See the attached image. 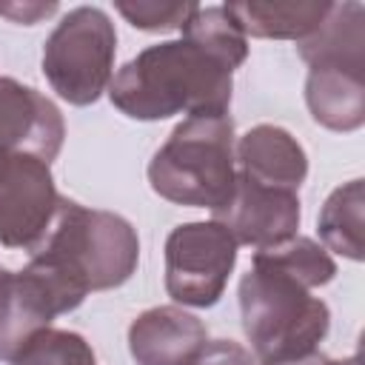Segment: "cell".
<instances>
[{"mask_svg":"<svg viewBox=\"0 0 365 365\" xmlns=\"http://www.w3.org/2000/svg\"><path fill=\"white\" fill-rule=\"evenodd\" d=\"M231 91L234 68L185 37L143 48L108 86L111 106L145 123L174 114H225Z\"/></svg>","mask_w":365,"mask_h":365,"instance_id":"1","label":"cell"},{"mask_svg":"<svg viewBox=\"0 0 365 365\" xmlns=\"http://www.w3.org/2000/svg\"><path fill=\"white\" fill-rule=\"evenodd\" d=\"M29 262L80 308L88 291L120 288L131 279L140 262V240L125 217L63 197L46 240L31 251Z\"/></svg>","mask_w":365,"mask_h":365,"instance_id":"2","label":"cell"},{"mask_svg":"<svg viewBox=\"0 0 365 365\" xmlns=\"http://www.w3.org/2000/svg\"><path fill=\"white\" fill-rule=\"evenodd\" d=\"M291 271L254 251L240 279L242 331L259 365H279L314 354L331 328L328 305Z\"/></svg>","mask_w":365,"mask_h":365,"instance_id":"3","label":"cell"},{"mask_svg":"<svg viewBox=\"0 0 365 365\" xmlns=\"http://www.w3.org/2000/svg\"><path fill=\"white\" fill-rule=\"evenodd\" d=\"M234 177V120L228 111L185 117L148 163L154 194L174 205L217 211L231 197Z\"/></svg>","mask_w":365,"mask_h":365,"instance_id":"4","label":"cell"},{"mask_svg":"<svg viewBox=\"0 0 365 365\" xmlns=\"http://www.w3.org/2000/svg\"><path fill=\"white\" fill-rule=\"evenodd\" d=\"M117 31L100 6H77L63 14L43 46V74L71 106H91L114 77Z\"/></svg>","mask_w":365,"mask_h":365,"instance_id":"5","label":"cell"},{"mask_svg":"<svg viewBox=\"0 0 365 365\" xmlns=\"http://www.w3.org/2000/svg\"><path fill=\"white\" fill-rule=\"evenodd\" d=\"M237 240L217 220L182 222L165 240V291L174 302L211 308L237 265Z\"/></svg>","mask_w":365,"mask_h":365,"instance_id":"6","label":"cell"},{"mask_svg":"<svg viewBox=\"0 0 365 365\" xmlns=\"http://www.w3.org/2000/svg\"><path fill=\"white\" fill-rule=\"evenodd\" d=\"M60 200L46 160L0 148V245L29 254L37 251Z\"/></svg>","mask_w":365,"mask_h":365,"instance_id":"7","label":"cell"},{"mask_svg":"<svg viewBox=\"0 0 365 365\" xmlns=\"http://www.w3.org/2000/svg\"><path fill=\"white\" fill-rule=\"evenodd\" d=\"M211 214L220 225L228 228L237 245H251L257 251L291 240L302 220L297 191L262 185L245 177L242 171H237L234 191L225 200V205H220Z\"/></svg>","mask_w":365,"mask_h":365,"instance_id":"8","label":"cell"},{"mask_svg":"<svg viewBox=\"0 0 365 365\" xmlns=\"http://www.w3.org/2000/svg\"><path fill=\"white\" fill-rule=\"evenodd\" d=\"M74 311L63 291L37 268L3 271L0 277V359L14 362L17 354L60 314Z\"/></svg>","mask_w":365,"mask_h":365,"instance_id":"9","label":"cell"},{"mask_svg":"<svg viewBox=\"0 0 365 365\" xmlns=\"http://www.w3.org/2000/svg\"><path fill=\"white\" fill-rule=\"evenodd\" d=\"M66 140L60 108L31 86L0 77V148L51 163Z\"/></svg>","mask_w":365,"mask_h":365,"instance_id":"10","label":"cell"},{"mask_svg":"<svg viewBox=\"0 0 365 365\" xmlns=\"http://www.w3.org/2000/svg\"><path fill=\"white\" fill-rule=\"evenodd\" d=\"M205 342V322L177 305L148 308L128 325V351L137 365H191Z\"/></svg>","mask_w":365,"mask_h":365,"instance_id":"11","label":"cell"},{"mask_svg":"<svg viewBox=\"0 0 365 365\" xmlns=\"http://www.w3.org/2000/svg\"><path fill=\"white\" fill-rule=\"evenodd\" d=\"M237 163L240 171L262 185L299 191L308 177V154L299 140L271 123L248 128L237 143Z\"/></svg>","mask_w":365,"mask_h":365,"instance_id":"12","label":"cell"},{"mask_svg":"<svg viewBox=\"0 0 365 365\" xmlns=\"http://www.w3.org/2000/svg\"><path fill=\"white\" fill-rule=\"evenodd\" d=\"M305 103L319 125L331 131H356L365 123V66H308Z\"/></svg>","mask_w":365,"mask_h":365,"instance_id":"13","label":"cell"},{"mask_svg":"<svg viewBox=\"0 0 365 365\" xmlns=\"http://www.w3.org/2000/svg\"><path fill=\"white\" fill-rule=\"evenodd\" d=\"M228 14L242 34L265 40H305L331 11L328 0H245L228 3Z\"/></svg>","mask_w":365,"mask_h":365,"instance_id":"14","label":"cell"},{"mask_svg":"<svg viewBox=\"0 0 365 365\" xmlns=\"http://www.w3.org/2000/svg\"><path fill=\"white\" fill-rule=\"evenodd\" d=\"M299 57L308 66L345 63L365 66V9L356 0L331 3V11L314 34L299 40Z\"/></svg>","mask_w":365,"mask_h":365,"instance_id":"15","label":"cell"},{"mask_svg":"<svg viewBox=\"0 0 365 365\" xmlns=\"http://www.w3.org/2000/svg\"><path fill=\"white\" fill-rule=\"evenodd\" d=\"M365 185L362 180H351L334 188L319 211V237L325 251L342 254L354 262L365 257Z\"/></svg>","mask_w":365,"mask_h":365,"instance_id":"16","label":"cell"},{"mask_svg":"<svg viewBox=\"0 0 365 365\" xmlns=\"http://www.w3.org/2000/svg\"><path fill=\"white\" fill-rule=\"evenodd\" d=\"M180 31L185 40L208 48L231 68H240L248 57V37L225 6H197Z\"/></svg>","mask_w":365,"mask_h":365,"instance_id":"17","label":"cell"},{"mask_svg":"<svg viewBox=\"0 0 365 365\" xmlns=\"http://www.w3.org/2000/svg\"><path fill=\"white\" fill-rule=\"evenodd\" d=\"M11 365H97V359L83 334L46 328L17 354Z\"/></svg>","mask_w":365,"mask_h":365,"instance_id":"18","label":"cell"},{"mask_svg":"<svg viewBox=\"0 0 365 365\" xmlns=\"http://www.w3.org/2000/svg\"><path fill=\"white\" fill-rule=\"evenodd\" d=\"M197 3H157V0H117V11L140 31L182 29Z\"/></svg>","mask_w":365,"mask_h":365,"instance_id":"19","label":"cell"},{"mask_svg":"<svg viewBox=\"0 0 365 365\" xmlns=\"http://www.w3.org/2000/svg\"><path fill=\"white\" fill-rule=\"evenodd\" d=\"M191 365H257V359L248 348H242L234 339H214L205 342V348Z\"/></svg>","mask_w":365,"mask_h":365,"instance_id":"20","label":"cell"},{"mask_svg":"<svg viewBox=\"0 0 365 365\" xmlns=\"http://www.w3.org/2000/svg\"><path fill=\"white\" fill-rule=\"evenodd\" d=\"M57 9H60L57 3H0V14L14 23H23V26H34V23L51 17Z\"/></svg>","mask_w":365,"mask_h":365,"instance_id":"21","label":"cell"},{"mask_svg":"<svg viewBox=\"0 0 365 365\" xmlns=\"http://www.w3.org/2000/svg\"><path fill=\"white\" fill-rule=\"evenodd\" d=\"M279 365H362V362H359V354H351V356H342V359H331V356L314 351V354H305V356H299V359L279 362Z\"/></svg>","mask_w":365,"mask_h":365,"instance_id":"22","label":"cell"},{"mask_svg":"<svg viewBox=\"0 0 365 365\" xmlns=\"http://www.w3.org/2000/svg\"><path fill=\"white\" fill-rule=\"evenodd\" d=\"M3 271H6V268H0V277H3Z\"/></svg>","mask_w":365,"mask_h":365,"instance_id":"23","label":"cell"}]
</instances>
